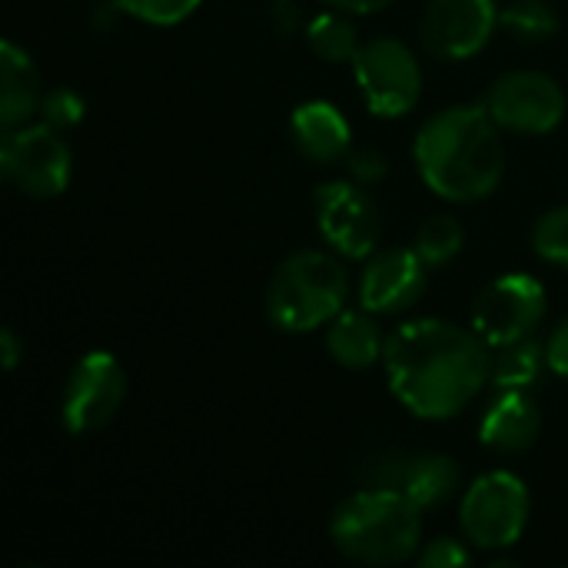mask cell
Segmentation results:
<instances>
[{
  "mask_svg": "<svg viewBox=\"0 0 568 568\" xmlns=\"http://www.w3.org/2000/svg\"><path fill=\"white\" fill-rule=\"evenodd\" d=\"M463 529L479 549H509L529 523V489L513 473L479 476L463 499Z\"/></svg>",
  "mask_w": 568,
  "mask_h": 568,
  "instance_id": "5b68a950",
  "label": "cell"
},
{
  "mask_svg": "<svg viewBox=\"0 0 568 568\" xmlns=\"http://www.w3.org/2000/svg\"><path fill=\"white\" fill-rule=\"evenodd\" d=\"M546 363H549L546 346L532 333L526 339L496 346L493 369H489V383L499 386V389H529L539 379V373H542Z\"/></svg>",
  "mask_w": 568,
  "mask_h": 568,
  "instance_id": "d6986e66",
  "label": "cell"
},
{
  "mask_svg": "<svg viewBox=\"0 0 568 568\" xmlns=\"http://www.w3.org/2000/svg\"><path fill=\"white\" fill-rule=\"evenodd\" d=\"M356 83L363 90V100L373 113L379 116H403L419 103L423 93V70L416 53L393 40V37H376L359 43L353 57Z\"/></svg>",
  "mask_w": 568,
  "mask_h": 568,
  "instance_id": "8992f818",
  "label": "cell"
},
{
  "mask_svg": "<svg viewBox=\"0 0 568 568\" xmlns=\"http://www.w3.org/2000/svg\"><path fill=\"white\" fill-rule=\"evenodd\" d=\"M463 243H466V233H463L459 220H453V216H433V220H426L419 226L413 250L426 260V266H446L449 260L459 256Z\"/></svg>",
  "mask_w": 568,
  "mask_h": 568,
  "instance_id": "44dd1931",
  "label": "cell"
},
{
  "mask_svg": "<svg viewBox=\"0 0 568 568\" xmlns=\"http://www.w3.org/2000/svg\"><path fill=\"white\" fill-rule=\"evenodd\" d=\"M386 170H389V163H386V156L379 150H356V153H349V173L359 183H376V180L386 176Z\"/></svg>",
  "mask_w": 568,
  "mask_h": 568,
  "instance_id": "4316f807",
  "label": "cell"
},
{
  "mask_svg": "<svg viewBox=\"0 0 568 568\" xmlns=\"http://www.w3.org/2000/svg\"><path fill=\"white\" fill-rule=\"evenodd\" d=\"M306 40H310V50L329 63H343V60H353L356 50H359V37H356V23L346 17V10H326L320 17L310 20L306 27Z\"/></svg>",
  "mask_w": 568,
  "mask_h": 568,
  "instance_id": "ffe728a7",
  "label": "cell"
},
{
  "mask_svg": "<svg viewBox=\"0 0 568 568\" xmlns=\"http://www.w3.org/2000/svg\"><path fill=\"white\" fill-rule=\"evenodd\" d=\"M479 333L446 320L403 323L383 349L393 396L419 419L463 413L489 383L493 356Z\"/></svg>",
  "mask_w": 568,
  "mask_h": 568,
  "instance_id": "6da1fadb",
  "label": "cell"
},
{
  "mask_svg": "<svg viewBox=\"0 0 568 568\" xmlns=\"http://www.w3.org/2000/svg\"><path fill=\"white\" fill-rule=\"evenodd\" d=\"M532 246L542 260L568 270V206L549 210L532 233Z\"/></svg>",
  "mask_w": 568,
  "mask_h": 568,
  "instance_id": "603a6c76",
  "label": "cell"
},
{
  "mask_svg": "<svg viewBox=\"0 0 568 568\" xmlns=\"http://www.w3.org/2000/svg\"><path fill=\"white\" fill-rule=\"evenodd\" d=\"M349 296L346 270L336 256L303 250L286 256L266 286V316L283 333H310L333 323Z\"/></svg>",
  "mask_w": 568,
  "mask_h": 568,
  "instance_id": "277c9868",
  "label": "cell"
},
{
  "mask_svg": "<svg viewBox=\"0 0 568 568\" xmlns=\"http://www.w3.org/2000/svg\"><path fill=\"white\" fill-rule=\"evenodd\" d=\"M416 166L426 186L453 203L489 196L506 173L499 123L486 106H449L416 136Z\"/></svg>",
  "mask_w": 568,
  "mask_h": 568,
  "instance_id": "7a4b0ae2",
  "label": "cell"
},
{
  "mask_svg": "<svg viewBox=\"0 0 568 568\" xmlns=\"http://www.w3.org/2000/svg\"><path fill=\"white\" fill-rule=\"evenodd\" d=\"M483 106L513 133H549L562 123L566 97L552 77L539 70H513L489 87Z\"/></svg>",
  "mask_w": 568,
  "mask_h": 568,
  "instance_id": "30bf717a",
  "label": "cell"
},
{
  "mask_svg": "<svg viewBox=\"0 0 568 568\" xmlns=\"http://www.w3.org/2000/svg\"><path fill=\"white\" fill-rule=\"evenodd\" d=\"M0 170L20 193L50 200L60 196L70 183V150L60 140V130L50 123H23L17 130H3Z\"/></svg>",
  "mask_w": 568,
  "mask_h": 568,
  "instance_id": "52a82bcc",
  "label": "cell"
},
{
  "mask_svg": "<svg viewBox=\"0 0 568 568\" xmlns=\"http://www.w3.org/2000/svg\"><path fill=\"white\" fill-rule=\"evenodd\" d=\"M469 549L456 539H433L423 552H419V566L423 568H459L469 566Z\"/></svg>",
  "mask_w": 568,
  "mask_h": 568,
  "instance_id": "484cf974",
  "label": "cell"
},
{
  "mask_svg": "<svg viewBox=\"0 0 568 568\" xmlns=\"http://www.w3.org/2000/svg\"><path fill=\"white\" fill-rule=\"evenodd\" d=\"M542 429L539 406L526 396V389H503V396L486 409L479 423V443L493 453L516 456L526 453Z\"/></svg>",
  "mask_w": 568,
  "mask_h": 568,
  "instance_id": "9a60e30c",
  "label": "cell"
},
{
  "mask_svg": "<svg viewBox=\"0 0 568 568\" xmlns=\"http://www.w3.org/2000/svg\"><path fill=\"white\" fill-rule=\"evenodd\" d=\"M459 483V469L443 453H379L363 469V486L393 489L419 509L443 506Z\"/></svg>",
  "mask_w": 568,
  "mask_h": 568,
  "instance_id": "8fae6325",
  "label": "cell"
},
{
  "mask_svg": "<svg viewBox=\"0 0 568 568\" xmlns=\"http://www.w3.org/2000/svg\"><path fill=\"white\" fill-rule=\"evenodd\" d=\"M546 316V290L529 273H506L493 280L473 310V329L486 339V346H506L526 339L539 329Z\"/></svg>",
  "mask_w": 568,
  "mask_h": 568,
  "instance_id": "ba28073f",
  "label": "cell"
},
{
  "mask_svg": "<svg viewBox=\"0 0 568 568\" xmlns=\"http://www.w3.org/2000/svg\"><path fill=\"white\" fill-rule=\"evenodd\" d=\"M200 3L203 0H113L116 10H123L136 20L156 23V27H170V23L186 20Z\"/></svg>",
  "mask_w": 568,
  "mask_h": 568,
  "instance_id": "cb8c5ba5",
  "label": "cell"
},
{
  "mask_svg": "<svg viewBox=\"0 0 568 568\" xmlns=\"http://www.w3.org/2000/svg\"><path fill=\"white\" fill-rule=\"evenodd\" d=\"M126 399V373L110 353H87L67 376L60 416L73 436L103 429Z\"/></svg>",
  "mask_w": 568,
  "mask_h": 568,
  "instance_id": "9c48e42d",
  "label": "cell"
},
{
  "mask_svg": "<svg viewBox=\"0 0 568 568\" xmlns=\"http://www.w3.org/2000/svg\"><path fill=\"white\" fill-rule=\"evenodd\" d=\"M316 220L326 243L349 260H366L379 243V210L356 183H323L316 190Z\"/></svg>",
  "mask_w": 568,
  "mask_h": 568,
  "instance_id": "7c38bea8",
  "label": "cell"
},
{
  "mask_svg": "<svg viewBox=\"0 0 568 568\" xmlns=\"http://www.w3.org/2000/svg\"><path fill=\"white\" fill-rule=\"evenodd\" d=\"M503 23L519 40H546L559 30V17L546 0H516L513 7L503 10Z\"/></svg>",
  "mask_w": 568,
  "mask_h": 568,
  "instance_id": "7402d4cb",
  "label": "cell"
},
{
  "mask_svg": "<svg viewBox=\"0 0 568 568\" xmlns=\"http://www.w3.org/2000/svg\"><path fill=\"white\" fill-rule=\"evenodd\" d=\"M326 349L329 356L346 366V369H369L386 343L379 336V326L376 320L369 316V310H343L333 323H329V333H326Z\"/></svg>",
  "mask_w": 568,
  "mask_h": 568,
  "instance_id": "ac0fdd59",
  "label": "cell"
},
{
  "mask_svg": "<svg viewBox=\"0 0 568 568\" xmlns=\"http://www.w3.org/2000/svg\"><path fill=\"white\" fill-rule=\"evenodd\" d=\"M499 20L493 0H433L423 20V43L443 60H466L489 43Z\"/></svg>",
  "mask_w": 568,
  "mask_h": 568,
  "instance_id": "4fadbf2b",
  "label": "cell"
},
{
  "mask_svg": "<svg viewBox=\"0 0 568 568\" xmlns=\"http://www.w3.org/2000/svg\"><path fill=\"white\" fill-rule=\"evenodd\" d=\"M293 130V143L303 156L316 160V163H336L349 153V140L353 130L346 123V116L339 113V106L326 103V100H306L293 110L290 120Z\"/></svg>",
  "mask_w": 568,
  "mask_h": 568,
  "instance_id": "2e32d148",
  "label": "cell"
},
{
  "mask_svg": "<svg viewBox=\"0 0 568 568\" xmlns=\"http://www.w3.org/2000/svg\"><path fill=\"white\" fill-rule=\"evenodd\" d=\"M336 10H346V13H376L383 7H389L393 0H323Z\"/></svg>",
  "mask_w": 568,
  "mask_h": 568,
  "instance_id": "f546056e",
  "label": "cell"
},
{
  "mask_svg": "<svg viewBox=\"0 0 568 568\" xmlns=\"http://www.w3.org/2000/svg\"><path fill=\"white\" fill-rule=\"evenodd\" d=\"M336 549L366 566H396L416 556L423 539V509L393 489H359L329 526Z\"/></svg>",
  "mask_w": 568,
  "mask_h": 568,
  "instance_id": "3957f363",
  "label": "cell"
},
{
  "mask_svg": "<svg viewBox=\"0 0 568 568\" xmlns=\"http://www.w3.org/2000/svg\"><path fill=\"white\" fill-rule=\"evenodd\" d=\"M87 113V103L77 90L70 87H57V90H47L43 100H40V116L43 123H50L53 130H70L83 120Z\"/></svg>",
  "mask_w": 568,
  "mask_h": 568,
  "instance_id": "d4e9b609",
  "label": "cell"
},
{
  "mask_svg": "<svg viewBox=\"0 0 568 568\" xmlns=\"http://www.w3.org/2000/svg\"><path fill=\"white\" fill-rule=\"evenodd\" d=\"M546 356H549V369L568 379V320L559 323V329L549 336L546 343Z\"/></svg>",
  "mask_w": 568,
  "mask_h": 568,
  "instance_id": "83f0119b",
  "label": "cell"
},
{
  "mask_svg": "<svg viewBox=\"0 0 568 568\" xmlns=\"http://www.w3.org/2000/svg\"><path fill=\"white\" fill-rule=\"evenodd\" d=\"M426 293V260L416 250H383L363 273V306L369 313H403Z\"/></svg>",
  "mask_w": 568,
  "mask_h": 568,
  "instance_id": "5bb4252c",
  "label": "cell"
},
{
  "mask_svg": "<svg viewBox=\"0 0 568 568\" xmlns=\"http://www.w3.org/2000/svg\"><path fill=\"white\" fill-rule=\"evenodd\" d=\"M20 356H23V346H20V336L7 326V329H0V363H3V369H13L17 363H20Z\"/></svg>",
  "mask_w": 568,
  "mask_h": 568,
  "instance_id": "f1b7e54d",
  "label": "cell"
},
{
  "mask_svg": "<svg viewBox=\"0 0 568 568\" xmlns=\"http://www.w3.org/2000/svg\"><path fill=\"white\" fill-rule=\"evenodd\" d=\"M0 126L3 130H17L27 123V116L33 110H40V77L37 67L30 60V53L23 47H17L13 40L0 43Z\"/></svg>",
  "mask_w": 568,
  "mask_h": 568,
  "instance_id": "e0dca14e",
  "label": "cell"
}]
</instances>
